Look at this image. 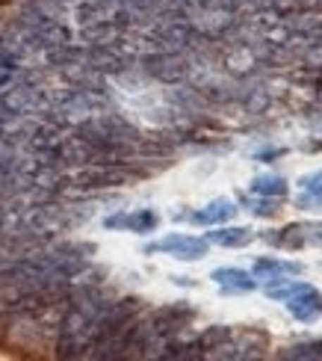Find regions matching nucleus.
I'll return each mask as SVG.
<instances>
[{
  "label": "nucleus",
  "instance_id": "f257e3e1",
  "mask_svg": "<svg viewBox=\"0 0 322 361\" xmlns=\"http://www.w3.org/2000/svg\"><path fill=\"white\" fill-rule=\"evenodd\" d=\"M145 172L130 166V163H86L78 166L74 175L68 178L66 190L74 192H92V190H113V187H125L140 180Z\"/></svg>",
  "mask_w": 322,
  "mask_h": 361
},
{
  "label": "nucleus",
  "instance_id": "f03ea898",
  "mask_svg": "<svg viewBox=\"0 0 322 361\" xmlns=\"http://www.w3.org/2000/svg\"><path fill=\"white\" fill-rule=\"evenodd\" d=\"M142 71L148 78H154L160 83H183L190 78V59L175 51H154L145 54L142 59Z\"/></svg>",
  "mask_w": 322,
  "mask_h": 361
},
{
  "label": "nucleus",
  "instance_id": "7ed1b4c3",
  "mask_svg": "<svg viewBox=\"0 0 322 361\" xmlns=\"http://www.w3.org/2000/svg\"><path fill=\"white\" fill-rule=\"evenodd\" d=\"M195 320V308L187 305V302H172V305H160L148 314V326L154 329L157 335L163 338H178L183 329H187L190 323Z\"/></svg>",
  "mask_w": 322,
  "mask_h": 361
},
{
  "label": "nucleus",
  "instance_id": "20e7f679",
  "mask_svg": "<svg viewBox=\"0 0 322 361\" xmlns=\"http://www.w3.org/2000/svg\"><path fill=\"white\" fill-rule=\"evenodd\" d=\"M145 252L148 255L166 252V255H172V258H178V261H202V258H207L210 243L204 237H192V234H168V237L160 240V243L145 246Z\"/></svg>",
  "mask_w": 322,
  "mask_h": 361
},
{
  "label": "nucleus",
  "instance_id": "39448f33",
  "mask_svg": "<svg viewBox=\"0 0 322 361\" xmlns=\"http://www.w3.org/2000/svg\"><path fill=\"white\" fill-rule=\"evenodd\" d=\"M284 305L299 323H314V320H319V314H322V293L314 288V284L304 281L293 296L284 299Z\"/></svg>",
  "mask_w": 322,
  "mask_h": 361
},
{
  "label": "nucleus",
  "instance_id": "423d86ee",
  "mask_svg": "<svg viewBox=\"0 0 322 361\" xmlns=\"http://www.w3.org/2000/svg\"><path fill=\"white\" fill-rule=\"evenodd\" d=\"M304 273V264L299 261H281V258H257L254 267H252V276L260 281H266V284H278L284 279H293V276H302Z\"/></svg>",
  "mask_w": 322,
  "mask_h": 361
},
{
  "label": "nucleus",
  "instance_id": "0eeeda50",
  "mask_svg": "<svg viewBox=\"0 0 322 361\" xmlns=\"http://www.w3.org/2000/svg\"><path fill=\"white\" fill-rule=\"evenodd\" d=\"M104 225L110 231H133V234H151L160 225V216L154 210H130V214H113Z\"/></svg>",
  "mask_w": 322,
  "mask_h": 361
},
{
  "label": "nucleus",
  "instance_id": "6e6552de",
  "mask_svg": "<svg viewBox=\"0 0 322 361\" xmlns=\"http://www.w3.org/2000/svg\"><path fill=\"white\" fill-rule=\"evenodd\" d=\"M210 279L216 281L225 293H252L257 288V279L240 267H219L210 273Z\"/></svg>",
  "mask_w": 322,
  "mask_h": 361
},
{
  "label": "nucleus",
  "instance_id": "1a4fd4ad",
  "mask_svg": "<svg viewBox=\"0 0 322 361\" xmlns=\"http://www.w3.org/2000/svg\"><path fill=\"white\" fill-rule=\"evenodd\" d=\"M128 27L118 24V21H92V24H83L80 36L86 44H118L125 39Z\"/></svg>",
  "mask_w": 322,
  "mask_h": 361
},
{
  "label": "nucleus",
  "instance_id": "9d476101",
  "mask_svg": "<svg viewBox=\"0 0 322 361\" xmlns=\"http://www.w3.org/2000/svg\"><path fill=\"white\" fill-rule=\"evenodd\" d=\"M237 210L240 207L231 199H213L207 207L190 214V222H195V225H225V222H231L237 216Z\"/></svg>",
  "mask_w": 322,
  "mask_h": 361
},
{
  "label": "nucleus",
  "instance_id": "9b49d317",
  "mask_svg": "<svg viewBox=\"0 0 322 361\" xmlns=\"http://www.w3.org/2000/svg\"><path fill=\"white\" fill-rule=\"evenodd\" d=\"M296 187L302 190V195L296 199V207H302V210H322V169L302 175L296 180Z\"/></svg>",
  "mask_w": 322,
  "mask_h": 361
},
{
  "label": "nucleus",
  "instance_id": "f8f14e48",
  "mask_svg": "<svg viewBox=\"0 0 322 361\" xmlns=\"http://www.w3.org/2000/svg\"><path fill=\"white\" fill-rule=\"evenodd\" d=\"M252 240H254V231L249 225H225V228L207 234V243H216L225 249H242V246H249Z\"/></svg>",
  "mask_w": 322,
  "mask_h": 361
},
{
  "label": "nucleus",
  "instance_id": "ddd939ff",
  "mask_svg": "<svg viewBox=\"0 0 322 361\" xmlns=\"http://www.w3.org/2000/svg\"><path fill=\"white\" fill-rule=\"evenodd\" d=\"M249 190L254 195H269V199H284V195L290 192V184H287V178L281 175H257Z\"/></svg>",
  "mask_w": 322,
  "mask_h": 361
},
{
  "label": "nucleus",
  "instance_id": "4468645a",
  "mask_svg": "<svg viewBox=\"0 0 322 361\" xmlns=\"http://www.w3.org/2000/svg\"><path fill=\"white\" fill-rule=\"evenodd\" d=\"M231 335H234V329H231V326H207L195 341H198V347H202V353H204V358H207L213 350H219Z\"/></svg>",
  "mask_w": 322,
  "mask_h": 361
},
{
  "label": "nucleus",
  "instance_id": "2eb2a0df",
  "mask_svg": "<svg viewBox=\"0 0 322 361\" xmlns=\"http://www.w3.org/2000/svg\"><path fill=\"white\" fill-rule=\"evenodd\" d=\"M278 358H296V361H319L322 358V341H299L293 347L278 350Z\"/></svg>",
  "mask_w": 322,
  "mask_h": 361
},
{
  "label": "nucleus",
  "instance_id": "dca6fc26",
  "mask_svg": "<svg viewBox=\"0 0 322 361\" xmlns=\"http://www.w3.org/2000/svg\"><path fill=\"white\" fill-rule=\"evenodd\" d=\"M245 210H252L254 216L260 219H275V216H281V199H269V195H257V199H249L245 202Z\"/></svg>",
  "mask_w": 322,
  "mask_h": 361
},
{
  "label": "nucleus",
  "instance_id": "f3484780",
  "mask_svg": "<svg viewBox=\"0 0 322 361\" xmlns=\"http://www.w3.org/2000/svg\"><path fill=\"white\" fill-rule=\"evenodd\" d=\"M284 154H287V148H284V145H275V148L269 145V148H260V152L254 154V160H260V163H272L275 157H284Z\"/></svg>",
  "mask_w": 322,
  "mask_h": 361
},
{
  "label": "nucleus",
  "instance_id": "a211bd4d",
  "mask_svg": "<svg viewBox=\"0 0 322 361\" xmlns=\"http://www.w3.org/2000/svg\"><path fill=\"white\" fill-rule=\"evenodd\" d=\"M187 9H198V6H204V4H210V0H180Z\"/></svg>",
  "mask_w": 322,
  "mask_h": 361
}]
</instances>
